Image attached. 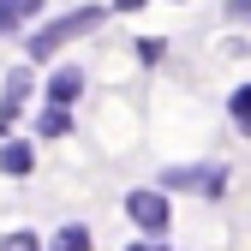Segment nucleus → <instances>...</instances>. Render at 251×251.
<instances>
[{
  "instance_id": "nucleus-1",
  "label": "nucleus",
  "mask_w": 251,
  "mask_h": 251,
  "mask_svg": "<svg viewBox=\"0 0 251 251\" xmlns=\"http://www.w3.org/2000/svg\"><path fill=\"white\" fill-rule=\"evenodd\" d=\"M102 24V6H78V12H60L54 24H42L36 36H30V60H48L60 42H72V36H84V30H96Z\"/></svg>"
},
{
  "instance_id": "nucleus-2",
  "label": "nucleus",
  "mask_w": 251,
  "mask_h": 251,
  "mask_svg": "<svg viewBox=\"0 0 251 251\" xmlns=\"http://www.w3.org/2000/svg\"><path fill=\"white\" fill-rule=\"evenodd\" d=\"M162 185H168V192L222 198V192H227V168H215V162H203V168H162Z\"/></svg>"
},
{
  "instance_id": "nucleus-3",
  "label": "nucleus",
  "mask_w": 251,
  "mask_h": 251,
  "mask_svg": "<svg viewBox=\"0 0 251 251\" xmlns=\"http://www.w3.org/2000/svg\"><path fill=\"white\" fill-rule=\"evenodd\" d=\"M126 215H132V222H138L150 239H155V233H168V222H174L162 192H126Z\"/></svg>"
},
{
  "instance_id": "nucleus-4",
  "label": "nucleus",
  "mask_w": 251,
  "mask_h": 251,
  "mask_svg": "<svg viewBox=\"0 0 251 251\" xmlns=\"http://www.w3.org/2000/svg\"><path fill=\"white\" fill-rule=\"evenodd\" d=\"M30 96V66H18V72H6V90H0V132L12 126V114H18V102Z\"/></svg>"
},
{
  "instance_id": "nucleus-5",
  "label": "nucleus",
  "mask_w": 251,
  "mask_h": 251,
  "mask_svg": "<svg viewBox=\"0 0 251 251\" xmlns=\"http://www.w3.org/2000/svg\"><path fill=\"white\" fill-rule=\"evenodd\" d=\"M78 90H84V72H78V66H54V78H48V102L72 108V102H78Z\"/></svg>"
},
{
  "instance_id": "nucleus-6",
  "label": "nucleus",
  "mask_w": 251,
  "mask_h": 251,
  "mask_svg": "<svg viewBox=\"0 0 251 251\" xmlns=\"http://www.w3.org/2000/svg\"><path fill=\"white\" fill-rule=\"evenodd\" d=\"M30 168H36V150H30V144H0V174L24 179Z\"/></svg>"
},
{
  "instance_id": "nucleus-7",
  "label": "nucleus",
  "mask_w": 251,
  "mask_h": 251,
  "mask_svg": "<svg viewBox=\"0 0 251 251\" xmlns=\"http://www.w3.org/2000/svg\"><path fill=\"white\" fill-rule=\"evenodd\" d=\"M36 6L42 0H0V36H12L24 18H36Z\"/></svg>"
},
{
  "instance_id": "nucleus-8",
  "label": "nucleus",
  "mask_w": 251,
  "mask_h": 251,
  "mask_svg": "<svg viewBox=\"0 0 251 251\" xmlns=\"http://www.w3.org/2000/svg\"><path fill=\"white\" fill-rule=\"evenodd\" d=\"M36 132H42V138H66V132H72V108L48 102V108H42V120H36Z\"/></svg>"
},
{
  "instance_id": "nucleus-9",
  "label": "nucleus",
  "mask_w": 251,
  "mask_h": 251,
  "mask_svg": "<svg viewBox=\"0 0 251 251\" xmlns=\"http://www.w3.org/2000/svg\"><path fill=\"white\" fill-rule=\"evenodd\" d=\"M54 251H90V227H84V222H72V227H60Z\"/></svg>"
},
{
  "instance_id": "nucleus-10",
  "label": "nucleus",
  "mask_w": 251,
  "mask_h": 251,
  "mask_svg": "<svg viewBox=\"0 0 251 251\" xmlns=\"http://www.w3.org/2000/svg\"><path fill=\"white\" fill-rule=\"evenodd\" d=\"M227 114H233V126H239V132H251V90H233Z\"/></svg>"
},
{
  "instance_id": "nucleus-11",
  "label": "nucleus",
  "mask_w": 251,
  "mask_h": 251,
  "mask_svg": "<svg viewBox=\"0 0 251 251\" xmlns=\"http://www.w3.org/2000/svg\"><path fill=\"white\" fill-rule=\"evenodd\" d=\"M0 251H42V245H36V233H6Z\"/></svg>"
},
{
  "instance_id": "nucleus-12",
  "label": "nucleus",
  "mask_w": 251,
  "mask_h": 251,
  "mask_svg": "<svg viewBox=\"0 0 251 251\" xmlns=\"http://www.w3.org/2000/svg\"><path fill=\"white\" fill-rule=\"evenodd\" d=\"M233 24H251V0H227V6H222Z\"/></svg>"
},
{
  "instance_id": "nucleus-13",
  "label": "nucleus",
  "mask_w": 251,
  "mask_h": 251,
  "mask_svg": "<svg viewBox=\"0 0 251 251\" xmlns=\"http://www.w3.org/2000/svg\"><path fill=\"white\" fill-rule=\"evenodd\" d=\"M126 251H162V245H155V239H138V245H126Z\"/></svg>"
},
{
  "instance_id": "nucleus-14",
  "label": "nucleus",
  "mask_w": 251,
  "mask_h": 251,
  "mask_svg": "<svg viewBox=\"0 0 251 251\" xmlns=\"http://www.w3.org/2000/svg\"><path fill=\"white\" fill-rule=\"evenodd\" d=\"M114 6H120V12H132V6H144V0H114Z\"/></svg>"
}]
</instances>
